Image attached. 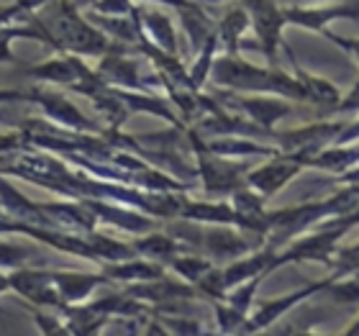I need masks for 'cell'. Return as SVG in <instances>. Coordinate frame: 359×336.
Instances as JSON below:
<instances>
[{
    "label": "cell",
    "instance_id": "cell-2",
    "mask_svg": "<svg viewBox=\"0 0 359 336\" xmlns=\"http://www.w3.org/2000/svg\"><path fill=\"white\" fill-rule=\"evenodd\" d=\"M329 39H334L339 46H344V49H354V54L359 57V41H346V39H341V36H334V34H329Z\"/></svg>",
    "mask_w": 359,
    "mask_h": 336
},
{
    "label": "cell",
    "instance_id": "cell-3",
    "mask_svg": "<svg viewBox=\"0 0 359 336\" xmlns=\"http://www.w3.org/2000/svg\"><path fill=\"white\" fill-rule=\"evenodd\" d=\"M295 3H300V0H295Z\"/></svg>",
    "mask_w": 359,
    "mask_h": 336
},
{
    "label": "cell",
    "instance_id": "cell-1",
    "mask_svg": "<svg viewBox=\"0 0 359 336\" xmlns=\"http://www.w3.org/2000/svg\"><path fill=\"white\" fill-rule=\"evenodd\" d=\"M244 8L249 11L252 21H255L257 36L262 39L264 52H267L269 60H275L277 44H280V31H283V23L287 21L285 18V11L277 8L275 0H244Z\"/></svg>",
    "mask_w": 359,
    "mask_h": 336
}]
</instances>
